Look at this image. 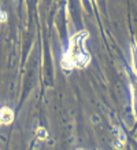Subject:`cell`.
I'll list each match as a JSON object with an SVG mask.
<instances>
[{
  "mask_svg": "<svg viewBox=\"0 0 137 150\" xmlns=\"http://www.w3.org/2000/svg\"><path fill=\"white\" fill-rule=\"evenodd\" d=\"M88 39L87 32L75 33L68 43L67 51L64 52L62 65L64 69H75V68H85L89 61V52L85 47V40Z\"/></svg>",
  "mask_w": 137,
  "mask_h": 150,
  "instance_id": "6da1fadb",
  "label": "cell"
},
{
  "mask_svg": "<svg viewBox=\"0 0 137 150\" xmlns=\"http://www.w3.org/2000/svg\"><path fill=\"white\" fill-rule=\"evenodd\" d=\"M14 118L13 110L8 108H1L0 109V124H10Z\"/></svg>",
  "mask_w": 137,
  "mask_h": 150,
  "instance_id": "7a4b0ae2",
  "label": "cell"
}]
</instances>
